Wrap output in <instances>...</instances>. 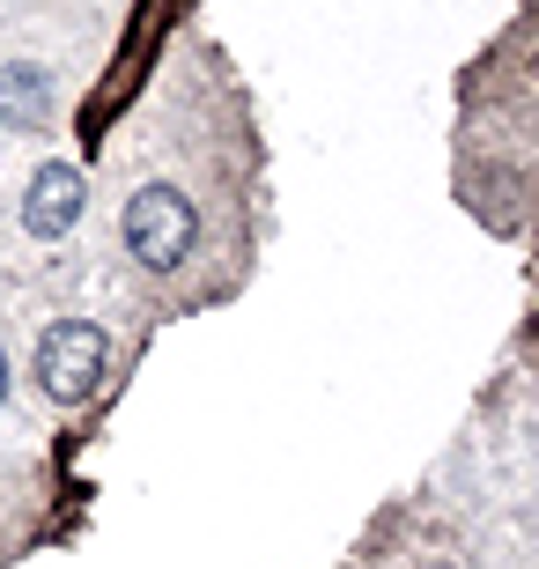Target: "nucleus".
Here are the masks:
<instances>
[{
    "label": "nucleus",
    "mask_w": 539,
    "mask_h": 569,
    "mask_svg": "<svg viewBox=\"0 0 539 569\" xmlns=\"http://www.w3.org/2000/svg\"><path fill=\"white\" fill-rule=\"evenodd\" d=\"M104 356H111L104 326H89V318H60V326H44V333H38V385L60 407H74V400L97 392Z\"/></svg>",
    "instance_id": "f03ea898"
},
{
    "label": "nucleus",
    "mask_w": 539,
    "mask_h": 569,
    "mask_svg": "<svg viewBox=\"0 0 539 569\" xmlns=\"http://www.w3.org/2000/svg\"><path fill=\"white\" fill-rule=\"evenodd\" d=\"M119 237H126V259H141L148 274H178L200 244V208L178 186H141L119 214Z\"/></svg>",
    "instance_id": "f257e3e1"
},
{
    "label": "nucleus",
    "mask_w": 539,
    "mask_h": 569,
    "mask_svg": "<svg viewBox=\"0 0 539 569\" xmlns=\"http://www.w3.org/2000/svg\"><path fill=\"white\" fill-rule=\"evenodd\" d=\"M82 208H89V178L74 163H38V178L22 186V230L30 237H44V244H60L74 222H82Z\"/></svg>",
    "instance_id": "7ed1b4c3"
},
{
    "label": "nucleus",
    "mask_w": 539,
    "mask_h": 569,
    "mask_svg": "<svg viewBox=\"0 0 539 569\" xmlns=\"http://www.w3.org/2000/svg\"><path fill=\"white\" fill-rule=\"evenodd\" d=\"M52 97H60L52 67H38V60H8L0 67V127L38 133L44 119H52Z\"/></svg>",
    "instance_id": "20e7f679"
},
{
    "label": "nucleus",
    "mask_w": 539,
    "mask_h": 569,
    "mask_svg": "<svg viewBox=\"0 0 539 569\" xmlns=\"http://www.w3.org/2000/svg\"><path fill=\"white\" fill-rule=\"evenodd\" d=\"M0 400H8V348H0Z\"/></svg>",
    "instance_id": "39448f33"
}]
</instances>
